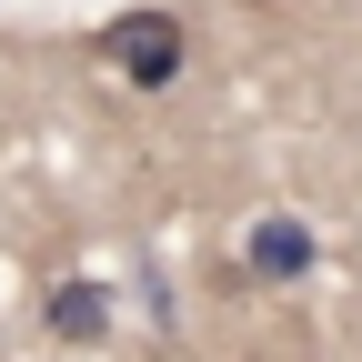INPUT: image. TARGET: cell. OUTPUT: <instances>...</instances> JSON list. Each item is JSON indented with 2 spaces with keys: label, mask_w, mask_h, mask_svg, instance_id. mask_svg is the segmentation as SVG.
Returning <instances> with one entry per match:
<instances>
[{
  "label": "cell",
  "mask_w": 362,
  "mask_h": 362,
  "mask_svg": "<svg viewBox=\"0 0 362 362\" xmlns=\"http://www.w3.org/2000/svg\"><path fill=\"white\" fill-rule=\"evenodd\" d=\"M181 51H192V30H181L171 11H121L101 30V61L131 81V90H171L181 81Z\"/></svg>",
  "instance_id": "6da1fadb"
},
{
  "label": "cell",
  "mask_w": 362,
  "mask_h": 362,
  "mask_svg": "<svg viewBox=\"0 0 362 362\" xmlns=\"http://www.w3.org/2000/svg\"><path fill=\"white\" fill-rule=\"evenodd\" d=\"M242 262H252V282H302V272H312V221H292V211H272V221H252V242H242Z\"/></svg>",
  "instance_id": "7a4b0ae2"
},
{
  "label": "cell",
  "mask_w": 362,
  "mask_h": 362,
  "mask_svg": "<svg viewBox=\"0 0 362 362\" xmlns=\"http://www.w3.org/2000/svg\"><path fill=\"white\" fill-rule=\"evenodd\" d=\"M40 322L90 352V342H111V292L101 282H51V292H40Z\"/></svg>",
  "instance_id": "3957f363"
}]
</instances>
